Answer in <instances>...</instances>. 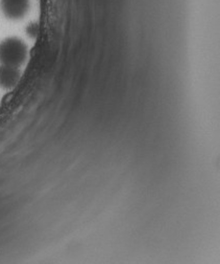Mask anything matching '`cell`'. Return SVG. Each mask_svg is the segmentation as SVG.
I'll list each match as a JSON object with an SVG mask.
<instances>
[{"instance_id":"obj_1","label":"cell","mask_w":220,"mask_h":264,"mask_svg":"<svg viewBox=\"0 0 220 264\" xmlns=\"http://www.w3.org/2000/svg\"><path fill=\"white\" fill-rule=\"evenodd\" d=\"M27 48L19 38L9 37L0 42V63L12 67H18L24 63Z\"/></svg>"},{"instance_id":"obj_2","label":"cell","mask_w":220,"mask_h":264,"mask_svg":"<svg viewBox=\"0 0 220 264\" xmlns=\"http://www.w3.org/2000/svg\"><path fill=\"white\" fill-rule=\"evenodd\" d=\"M20 78V72L16 67L0 65V87L12 88L17 84Z\"/></svg>"},{"instance_id":"obj_3","label":"cell","mask_w":220,"mask_h":264,"mask_svg":"<svg viewBox=\"0 0 220 264\" xmlns=\"http://www.w3.org/2000/svg\"><path fill=\"white\" fill-rule=\"evenodd\" d=\"M39 24H35V22H33V24H29L27 26H26V33L29 37H32V38H35L38 36V34H39Z\"/></svg>"}]
</instances>
